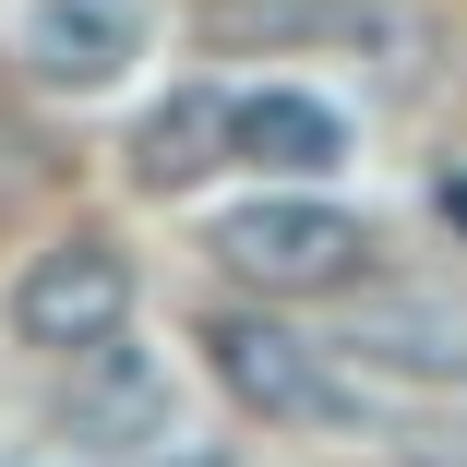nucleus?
I'll list each match as a JSON object with an SVG mask.
<instances>
[{
	"label": "nucleus",
	"mask_w": 467,
	"mask_h": 467,
	"mask_svg": "<svg viewBox=\"0 0 467 467\" xmlns=\"http://www.w3.org/2000/svg\"><path fill=\"white\" fill-rule=\"evenodd\" d=\"M120 324H132V252L109 228H72L13 275V336L48 359H97V348H120Z\"/></svg>",
	"instance_id": "3"
},
{
	"label": "nucleus",
	"mask_w": 467,
	"mask_h": 467,
	"mask_svg": "<svg viewBox=\"0 0 467 467\" xmlns=\"http://www.w3.org/2000/svg\"><path fill=\"white\" fill-rule=\"evenodd\" d=\"M216 168H228V97L216 84H168V97L132 120V180L144 192H192Z\"/></svg>",
	"instance_id": "8"
},
{
	"label": "nucleus",
	"mask_w": 467,
	"mask_h": 467,
	"mask_svg": "<svg viewBox=\"0 0 467 467\" xmlns=\"http://www.w3.org/2000/svg\"><path fill=\"white\" fill-rule=\"evenodd\" d=\"M228 156L288 168V180H324L348 156V120L324 97H300V84H252V97H228Z\"/></svg>",
	"instance_id": "7"
},
{
	"label": "nucleus",
	"mask_w": 467,
	"mask_h": 467,
	"mask_svg": "<svg viewBox=\"0 0 467 467\" xmlns=\"http://www.w3.org/2000/svg\"><path fill=\"white\" fill-rule=\"evenodd\" d=\"M144 60V0H25V72L60 97H97Z\"/></svg>",
	"instance_id": "5"
},
{
	"label": "nucleus",
	"mask_w": 467,
	"mask_h": 467,
	"mask_svg": "<svg viewBox=\"0 0 467 467\" xmlns=\"http://www.w3.org/2000/svg\"><path fill=\"white\" fill-rule=\"evenodd\" d=\"M180 396H168V371L132 359V348H97V359H72V396H60V431L72 443H168Z\"/></svg>",
	"instance_id": "6"
},
{
	"label": "nucleus",
	"mask_w": 467,
	"mask_h": 467,
	"mask_svg": "<svg viewBox=\"0 0 467 467\" xmlns=\"http://www.w3.org/2000/svg\"><path fill=\"white\" fill-rule=\"evenodd\" d=\"M204 359H216L228 408L264 420V431H348L359 420V384H348L312 336H288L275 312H216L204 324Z\"/></svg>",
	"instance_id": "1"
},
{
	"label": "nucleus",
	"mask_w": 467,
	"mask_h": 467,
	"mask_svg": "<svg viewBox=\"0 0 467 467\" xmlns=\"http://www.w3.org/2000/svg\"><path fill=\"white\" fill-rule=\"evenodd\" d=\"M371 371H408V384H467V288L455 275H384V288H348V336Z\"/></svg>",
	"instance_id": "4"
},
{
	"label": "nucleus",
	"mask_w": 467,
	"mask_h": 467,
	"mask_svg": "<svg viewBox=\"0 0 467 467\" xmlns=\"http://www.w3.org/2000/svg\"><path fill=\"white\" fill-rule=\"evenodd\" d=\"M359 216L348 204H324V192H264V204H240L228 228H216V264L240 275V288H264V300H324V288H359Z\"/></svg>",
	"instance_id": "2"
}]
</instances>
